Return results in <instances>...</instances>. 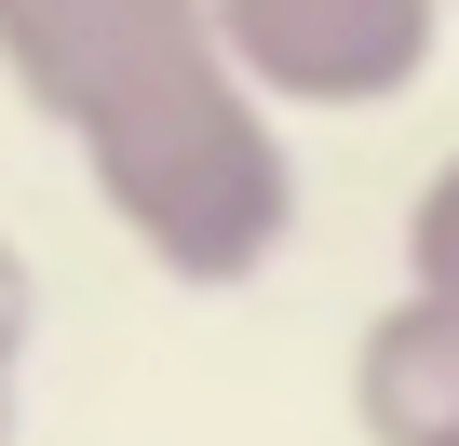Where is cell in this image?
I'll return each instance as SVG.
<instances>
[{
	"instance_id": "obj_1",
	"label": "cell",
	"mask_w": 459,
	"mask_h": 446,
	"mask_svg": "<svg viewBox=\"0 0 459 446\" xmlns=\"http://www.w3.org/2000/svg\"><path fill=\"white\" fill-rule=\"evenodd\" d=\"M0 82L41 109L95 216L189 298L284 271L298 136L216 55V0H0Z\"/></svg>"
},
{
	"instance_id": "obj_2",
	"label": "cell",
	"mask_w": 459,
	"mask_h": 446,
	"mask_svg": "<svg viewBox=\"0 0 459 446\" xmlns=\"http://www.w3.org/2000/svg\"><path fill=\"white\" fill-rule=\"evenodd\" d=\"M459 0H216V55L284 122H365L432 82Z\"/></svg>"
},
{
	"instance_id": "obj_3",
	"label": "cell",
	"mask_w": 459,
	"mask_h": 446,
	"mask_svg": "<svg viewBox=\"0 0 459 446\" xmlns=\"http://www.w3.org/2000/svg\"><path fill=\"white\" fill-rule=\"evenodd\" d=\"M351 419H365V446H446L459 433V298L446 284H405L392 311H365Z\"/></svg>"
},
{
	"instance_id": "obj_4",
	"label": "cell",
	"mask_w": 459,
	"mask_h": 446,
	"mask_svg": "<svg viewBox=\"0 0 459 446\" xmlns=\"http://www.w3.org/2000/svg\"><path fill=\"white\" fill-rule=\"evenodd\" d=\"M405 284H446L459 298V149L405 189Z\"/></svg>"
},
{
	"instance_id": "obj_5",
	"label": "cell",
	"mask_w": 459,
	"mask_h": 446,
	"mask_svg": "<svg viewBox=\"0 0 459 446\" xmlns=\"http://www.w3.org/2000/svg\"><path fill=\"white\" fill-rule=\"evenodd\" d=\"M28 338H41V284H28V244L0 231V446H14V392H28Z\"/></svg>"
},
{
	"instance_id": "obj_6",
	"label": "cell",
	"mask_w": 459,
	"mask_h": 446,
	"mask_svg": "<svg viewBox=\"0 0 459 446\" xmlns=\"http://www.w3.org/2000/svg\"><path fill=\"white\" fill-rule=\"evenodd\" d=\"M446 446H459V433H446Z\"/></svg>"
}]
</instances>
